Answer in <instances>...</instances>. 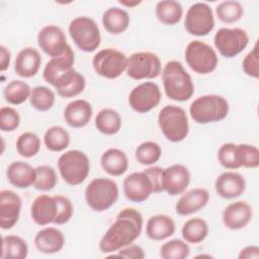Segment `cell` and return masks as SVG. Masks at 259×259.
Listing matches in <instances>:
<instances>
[{"mask_svg":"<svg viewBox=\"0 0 259 259\" xmlns=\"http://www.w3.org/2000/svg\"><path fill=\"white\" fill-rule=\"evenodd\" d=\"M239 259H258L259 258V247L255 245H250L246 246L243 248L239 255Z\"/></svg>","mask_w":259,"mask_h":259,"instance_id":"50","label":"cell"},{"mask_svg":"<svg viewBox=\"0 0 259 259\" xmlns=\"http://www.w3.org/2000/svg\"><path fill=\"white\" fill-rule=\"evenodd\" d=\"M92 66L97 75L113 80L126 70L127 57L113 48L102 49L94 55Z\"/></svg>","mask_w":259,"mask_h":259,"instance_id":"9","label":"cell"},{"mask_svg":"<svg viewBox=\"0 0 259 259\" xmlns=\"http://www.w3.org/2000/svg\"><path fill=\"white\" fill-rule=\"evenodd\" d=\"M131 17L126 10L119 7H110L102 15V24L110 34H120L124 32L130 25Z\"/></svg>","mask_w":259,"mask_h":259,"instance_id":"30","label":"cell"},{"mask_svg":"<svg viewBox=\"0 0 259 259\" xmlns=\"http://www.w3.org/2000/svg\"><path fill=\"white\" fill-rule=\"evenodd\" d=\"M259 53H258V44L256 42L253 50L249 52L243 62L242 68L244 73L254 79H258L259 77Z\"/></svg>","mask_w":259,"mask_h":259,"instance_id":"47","label":"cell"},{"mask_svg":"<svg viewBox=\"0 0 259 259\" xmlns=\"http://www.w3.org/2000/svg\"><path fill=\"white\" fill-rule=\"evenodd\" d=\"M175 222L167 214H155L149 218L146 225V235L153 241H162L175 233Z\"/></svg>","mask_w":259,"mask_h":259,"instance_id":"28","label":"cell"},{"mask_svg":"<svg viewBox=\"0 0 259 259\" xmlns=\"http://www.w3.org/2000/svg\"><path fill=\"white\" fill-rule=\"evenodd\" d=\"M87 205L95 211H104L110 208L117 200L119 189L117 183L105 177L93 179L85 189Z\"/></svg>","mask_w":259,"mask_h":259,"instance_id":"5","label":"cell"},{"mask_svg":"<svg viewBox=\"0 0 259 259\" xmlns=\"http://www.w3.org/2000/svg\"><path fill=\"white\" fill-rule=\"evenodd\" d=\"M102 169L110 176H120L128 168V159L123 151L117 148L107 149L100 158Z\"/></svg>","mask_w":259,"mask_h":259,"instance_id":"29","label":"cell"},{"mask_svg":"<svg viewBox=\"0 0 259 259\" xmlns=\"http://www.w3.org/2000/svg\"><path fill=\"white\" fill-rule=\"evenodd\" d=\"M56 101L55 93L47 86H35L31 89L29 102L30 105L38 111L50 110Z\"/></svg>","mask_w":259,"mask_h":259,"instance_id":"38","label":"cell"},{"mask_svg":"<svg viewBox=\"0 0 259 259\" xmlns=\"http://www.w3.org/2000/svg\"><path fill=\"white\" fill-rule=\"evenodd\" d=\"M91 104L84 99H75L69 102L64 109L65 121L74 128L86 126L92 118Z\"/></svg>","mask_w":259,"mask_h":259,"instance_id":"22","label":"cell"},{"mask_svg":"<svg viewBox=\"0 0 259 259\" xmlns=\"http://www.w3.org/2000/svg\"><path fill=\"white\" fill-rule=\"evenodd\" d=\"M184 57L189 68L200 75L213 72L219 63L215 51L201 40L190 41L185 49Z\"/></svg>","mask_w":259,"mask_h":259,"instance_id":"8","label":"cell"},{"mask_svg":"<svg viewBox=\"0 0 259 259\" xmlns=\"http://www.w3.org/2000/svg\"><path fill=\"white\" fill-rule=\"evenodd\" d=\"M8 182L20 189L28 188L34 184L36 172L35 168L23 161H14L6 169Z\"/></svg>","mask_w":259,"mask_h":259,"instance_id":"26","label":"cell"},{"mask_svg":"<svg viewBox=\"0 0 259 259\" xmlns=\"http://www.w3.org/2000/svg\"><path fill=\"white\" fill-rule=\"evenodd\" d=\"M218 161L226 169L235 170L242 167L238 145L234 143L223 144L218 151Z\"/></svg>","mask_w":259,"mask_h":259,"instance_id":"41","label":"cell"},{"mask_svg":"<svg viewBox=\"0 0 259 259\" xmlns=\"http://www.w3.org/2000/svg\"><path fill=\"white\" fill-rule=\"evenodd\" d=\"M214 189L222 198L234 199L244 193L246 180L243 175L238 172L226 171L217 177Z\"/></svg>","mask_w":259,"mask_h":259,"instance_id":"19","label":"cell"},{"mask_svg":"<svg viewBox=\"0 0 259 259\" xmlns=\"http://www.w3.org/2000/svg\"><path fill=\"white\" fill-rule=\"evenodd\" d=\"M20 124L19 113L10 106H2L0 108V130L5 133L15 131Z\"/></svg>","mask_w":259,"mask_h":259,"instance_id":"45","label":"cell"},{"mask_svg":"<svg viewBox=\"0 0 259 259\" xmlns=\"http://www.w3.org/2000/svg\"><path fill=\"white\" fill-rule=\"evenodd\" d=\"M184 27L189 34L207 35L214 27V17L210 6L203 2L192 4L186 12Z\"/></svg>","mask_w":259,"mask_h":259,"instance_id":"12","label":"cell"},{"mask_svg":"<svg viewBox=\"0 0 259 259\" xmlns=\"http://www.w3.org/2000/svg\"><path fill=\"white\" fill-rule=\"evenodd\" d=\"M86 86L84 76L74 68L63 75L53 86L58 95L63 98H72L81 94Z\"/></svg>","mask_w":259,"mask_h":259,"instance_id":"27","label":"cell"},{"mask_svg":"<svg viewBox=\"0 0 259 259\" xmlns=\"http://www.w3.org/2000/svg\"><path fill=\"white\" fill-rule=\"evenodd\" d=\"M95 126L103 135H115L121 128V117L112 108H102L95 117Z\"/></svg>","mask_w":259,"mask_h":259,"instance_id":"32","label":"cell"},{"mask_svg":"<svg viewBox=\"0 0 259 259\" xmlns=\"http://www.w3.org/2000/svg\"><path fill=\"white\" fill-rule=\"evenodd\" d=\"M123 194L132 202H143L153 193V186L148 175L142 172H134L127 175L122 183Z\"/></svg>","mask_w":259,"mask_h":259,"instance_id":"15","label":"cell"},{"mask_svg":"<svg viewBox=\"0 0 259 259\" xmlns=\"http://www.w3.org/2000/svg\"><path fill=\"white\" fill-rule=\"evenodd\" d=\"M113 256L127 258V259H144L145 258V252L144 249L135 244H130L117 251V253Z\"/></svg>","mask_w":259,"mask_h":259,"instance_id":"49","label":"cell"},{"mask_svg":"<svg viewBox=\"0 0 259 259\" xmlns=\"http://www.w3.org/2000/svg\"><path fill=\"white\" fill-rule=\"evenodd\" d=\"M144 172L148 175L152 182L153 192L159 193L164 191L163 188V175H164V168L159 166H151L144 170Z\"/></svg>","mask_w":259,"mask_h":259,"instance_id":"48","label":"cell"},{"mask_svg":"<svg viewBox=\"0 0 259 259\" xmlns=\"http://www.w3.org/2000/svg\"><path fill=\"white\" fill-rule=\"evenodd\" d=\"M57 203V213L54 221L55 225L67 224L73 217L74 206L70 198L67 196L58 194L54 196Z\"/></svg>","mask_w":259,"mask_h":259,"instance_id":"44","label":"cell"},{"mask_svg":"<svg viewBox=\"0 0 259 259\" xmlns=\"http://www.w3.org/2000/svg\"><path fill=\"white\" fill-rule=\"evenodd\" d=\"M242 167L257 168L259 166V150L257 147L249 144L238 145Z\"/></svg>","mask_w":259,"mask_h":259,"instance_id":"46","label":"cell"},{"mask_svg":"<svg viewBox=\"0 0 259 259\" xmlns=\"http://www.w3.org/2000/svg\"><path fill=\"white\" fill-rule=\"evenodd\" d=\"M0 55H1V65H0V68H1V71L4 72L9 67L11 55H10L9 50L5 46H3V45L0 46Z\"/></svg>","mask_w":259,"mask_h":259,"instance_id":"51","label":"cell"},{"mask_svg":"<svg viewBox=\"0 0 259 259\" xmlns=\"http://www.w3.org/2000/svg\"><path fill=\"white\" fill-rule=\"evenodd\" d=\"M162 95L155 82H143L136 86L128 95V104L138 113H147L157 107Z\"/></svg>","mask_w":259,"mask_h":259,"instance_id":"13","label":"cell"},{"mask_svg":"<svg viewBox=\"0 0 259 259\" xmlns=\"http://www.w3.org/2000/svg\"><path fill=\"white\" fill-rule=\"evenodd\" d=\"M190 254L187 242L180 239H173L164 243L160 248V256L163 259H185Z\"/></svg>","mask_w":259,"mask_h":259,"instance_id":"42","label":"cell"},{"mask_svg":"<svg viewBox=\"0 0 259 259\" xmlns=\"http://www.w3.org/2000/svg\"><path fill=\"white\" fill-rule=\"evenodd\" d=\"M65 245V236L62 231L53 227L39 230L34 237L35 248L44 254H55L60 252Z\"/></svg>","mask_w":259,"mask_h":259,"instance_id":"25","label":"cell"},{"mask_svg":"<svg viewBox=\"0 0 259 259\" xmlns=\"http://www.w3.org/2000/svg\"><path fill=\"white\" fill-rule=\"evenodd\" d=\"M209 200V193L205 188L196 187L183 193L175 204L179 215H189L203 208Z\"/></svg>","mask_w":259,"mask_h":259,"instance_id":"21","label":"cell"},{"mask_svg":"<svg viewBox=\"0 0 259 259\" xmlns=\"http://www.w3.org/2000/svg\"><path fill=\"white\" fill-rule=\"evenodd\" d=\"M36 177L34 188L39 191H50L55 188L58 183V176L55 169L50 165H40L35 168Z\"/></svg>","mask_w":259,"mask_h":259,"instance_id":"43","label":"cell"},{"mask_svg":"<svg viewBox=\"0 0 259 259\" xmlns=\"http://www.w3.org/2000/svg\"><path fill=\"white\" fill-rule=\"evenodd\" d=\"M142 229L143 217L141 212L132 207L123 208L102 236L99 242L100 251L102 253H113L133 244L140 237Z\"/></svg>","mask_w":259,"mask_h":259,"instance_id":"1","label":"cell"},{"mask_svg":"<svg viewBox=\"0 0 259 259\" xmlns=\"http://www.w3.org/2000/svg\"><path fill=\"white\" fill-rule=\"evenodd\" d=\"M70 134L61 125L49 127L44 135V143L48 150L52 152H62L70 145Z\"/></svg>","mask_w":259,"mask_h":259,"instance_id":"35","label":"cell"},{"mask_svg":"<svg viewBox=\"0 0 259 259\" xmlns=\"http://www.w3.org/2000/svg\"><path fill=\"white\" fill-rule=\"evenodd\" d=\"M57 213V203L54 196L40 194L33 200L30 207L32 221L38 226L54 224Z\"/></svg>","mask_w":259,"mask_h":259,"instance_id":"24","label":"cell"},{"mask_svg":"<svg viewBox=\"0 0 259 259\" xmlns=\"http://www.w3.org/2000/svg\"><path fill=\"white\" fill-rule=\"evenodd\" d=\"M41 57L38 51L31 47H26L19 51L14 62V71L16 75L22 78H31L35 76L40 68Z\"/></svg>","mask_w":259,"mask_h":259,"instance_id":"23","label":"cell"},{"mask_svg":"<svg viewBox=\"0 0 259 259\" xmlns=\"http://www.w3.org/2000/svg\"><path fill=\"white\" fill-rule=\"evenodd\" d=\"M28 254V246L24 239L16 235L2 238V259H24Z\"/></svg>","mask_w":259,"mask_h":259,"instance_id":"34","label":"cell"},{"mask_svg":"<svg viewBox=\"0 0 259 259\" xmlns=\"http://www.w3.org/2000/svg\"><path fill=\"white\" fill-rule=\"evenodd\" d=\"M126 75L134 80L154 79L162 73L160 58L152 52H137L127 58Z\"/></svg>","mask_w":259,"mask_h":259,"instance_id":"10","label":"cell"},{"mask_svg":"<svg viewBox=\"0 0 259 259\" xmlns=\"http://www.w3.org/2000/svg\"><path fill=\"white\" fill-rule=\"evenodd\" d=\"M40 150V140L32 132L22 133L16 140V151L24 158L34 157Z\"/></svg>","mask_w":259,"mask_h":259,"instance_id":"40","label":"cell"},{"mask_svg":"<svg viewBox=\"0 0 259 259\" xmlns=\"http://www.w3.org/2000/svg\"><path fill=\"white\" fill-rule=\"evenodd\" d=\"M161 74L164 91L168 98L183 102L192 97L194 93L192 78L180 62L175 60L167 62Z\"/></svg>","mask_w":259,"mask_h":259,"instance_id":"2","label":"cell"},{"mask_svg":"<svg viewBox=\"0 0 259 259\" xmlns=\"http://www.w3.org/2000/svg\"><path fill=\"white\" fill-rule=\"evenodd\" d=\"M253 208L245 200H238L227 205L223 211V223L229 230L237 231L245 228L252 220Z\"/></svg>","mask_w":259,"mask_h":259,"instance_id":"18","label":"cell"},{"mask_svg":"<svg viewBox=\"0 0 259 259\" xmlns=\"http://www.w3.org/2000/svg\"><path fill=\"white\" fill-rule=\"evenodd\" d=\"M213 44L223 57L232 59L247 48L249 35L245 29L240 27H222L215 32Z\"/></svg>","mask_w":259,"mask_h":259,"instance_id":"11","label":"cell"},{"mask_svg":"<svg viewBox=\"0 0 259 259\" xmlns=\"http://www.w3.org/2000/svg\"><path fill=\"white\" fill-rule=\"evenodd\" d=\"M230 110L228 100L218 94H206L197 97L189 106L191 118L199 124L218 122L225 119Z\"/></svg>","mask_w":259,"mask_h":259,"instance_id":"3","label":"cell"},{"mask_svg":"<svg viewBox=\"0 0 259 259\" xmlns=\"http://www.w3.org/2000/svg\"><path fill=\"white\" fill-rule=\"evenodd\" d=\"M155 13L161 23L165 25H175L183 16V7L178 1L162 0L156 4Z\"/></svg>","mask_w":259,"mask_h":259,"instance_id":"31","label":"cell"},{"mask_svg":"<svg viewBox=\"0 0 259 259\" xmlns=\"http://www.w3.org/2000/svg\"><path fill=\"white\" fill-rule=\"evenodd\" d=\"M158 123L164 137L172 143L181 142L188 136V117L180 106H164L158 114Z\"/></svg>","mask_w":259,"mask_h":259,"instance_id":"6","label":"cell"},{"mask_svg":"<svg viewBox=\"0 0 259 259\" xmlns=\"http://www.w3.org/2000/svg\"><path fill=\"white\" fill-rule=\"evenodd\" d=\"M37 45L40 50L51 58L63 55L69 47L63 29L54 24L46 25L38 31Z\"/></svg>","mask_w":259,"mask_h":259,"instance_id":"14","label":"cell"},{"mask_svg":"<svg viewBox=\"0 0 259 259\" xmlns=\"http://www.w3.org/2000/svg\"><path fill=\"white\" fill-rule=\"evenodd\" d=\"M190 172L181 164H173L164 168L163 188L171 196L184 193L190 183Z\"/></svg>","mask_w":259,"mask_h":259,"instance_id":"17","label":"cell"},{"mask_svg":"<svg viewBox=\"0 0 259 259\" xmlns=\"http://www.w3.org/2000/svg\"><path fill=\"white\" fill-rule=\"evenodd\" d=\"M58 169L63 180L71 185L77 186L83 183L90 172V161L88 156L80 150H69L58 159Z\"/></svg>","mask_w":259,"mask_h":259,"instance_id":"4","label":"cell"},{"mask_svg":"<svg viewBox=\"0 0 259 259\" xmlns=\"http://www.w3.org/2000/svg\"><path fill=\"white\" fill-rule=\"evenodd\" d=\"M244 14L243 5L239 1L227 0L215 7V15L223 23L231 24L238 22Z\"/></svg>","mask_w":259,"mask_h":259,"instance_id":"37","label":"cell"},{"mask_svg":"<svg viewBox=\"0 0 259 259\" xmlns=\"http://www.w3.org/2000/svg\"><path fill=\"white\" fill-rule=\"evenodd\" d=\"M30 86L21 80L10 81L3 89V97L6 102L12 105H19L29 99Z\"/></svg>","mask_w":259,"mask_h":259,"instance_id":"36","label":"cell"},{"mask_svg":"<svg viewBox=\"0 0 259 259\" xmlns=\"http://www.w3.org/2000/svg\"><path fill=\"white\" fill-rule=\"evenodd\" d=\"M181 235L185 242L190 244H199L208 235V225L201 218L189 219L183 224Z\"/></svg>","mask_w":259,"mask_h":259,"instance_id":"33","label":"cell"},{"mask_svg":"<svg viewBox=\"0 0 259 259\" xmlns=\"http://www.w3.org/2000/svg\"><path fill=\"white\" fill-rule=\"evenodd\" d=\"M74 52L69 45L63 55L56 58H51V60L46 64L42 72L44 80L50 85L54 86L63 75L74 68Z\"/></svg>","mask_w":259,"mask_h":259,"instance_id":"20","label":"cell"},{"mask_svg":"<svg viewBox=\"0 0 259 259\" xmlns=\"http://www.w3.org/2000/svg\"><path fill=\"white\" fill-rule=\"evenodd\" d=\"M162 155V150L159 144L152 142V141H146L141 143L136 151H135V157L136 160L146 166H151L155 163H157Z\"/></svg>","mask_w":259,"mask_h":259,"instance_id":"39","label":"cell"},{"mask_svg":"<svg viewBox=\"0 0 259 259\" xmlns=\"http://www.w3.org/2000/svg\"><path fill=\"white\" fill-rule=\"evenodd\" d=\"M119 3H120L121 5H123V6L133 8V7H135V6L139 5V4H141V1H133V2H131V1H130V2H126V1H119Z\"/></svg>","mask_w":259,"mask_h":259,"instance_id":"52","label":"cell"},{"mask_svg":"<svg viewBox=\"0 0 259 259\" xmlns=\"http://www.w3.org/2000/svg\"><path fill=\"white\" fill-rule=\"evenodd\" d=\"M22 206L20 196L9 189L0 191V227L2 230L12 229L19 220Z\"/></svg>","mask_w":259,"mask_h":259,"instance_id":"16","label":"cell"},{"mask_svg":"<svg viewBox=\"0 0 259 259\" xmlns=\"http://www.w3.org/2000/svg\"><path fill=\"white\" fill-rule=\"evenodd\" d=\"M71 38L79 50L85 53L96 51L101 42V34L97 23L88 16L74 18L68 27Z\"/></svg>","mask_w":259,"mask_h":259,"instance_id":"7","label":"cell"}]
</instances>
